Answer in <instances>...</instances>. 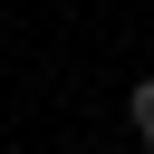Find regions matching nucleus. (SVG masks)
I'll return each mask as SVG.
<instances>
[{"mask_svg":"<svg viewBox=\"0 0 154 154\" xmlns=\"http://www.w3.org/2000/svg\"><path fill=\"white\" fill-rule=\"evenodd\" d=\"M125 125H135V135H144V154H154V77H135V87H125Z\"/></svg>","mask_w":154,"mask_h":154,"instance_id":"f257e3e1","label":"nucleus"}]
</instances>
